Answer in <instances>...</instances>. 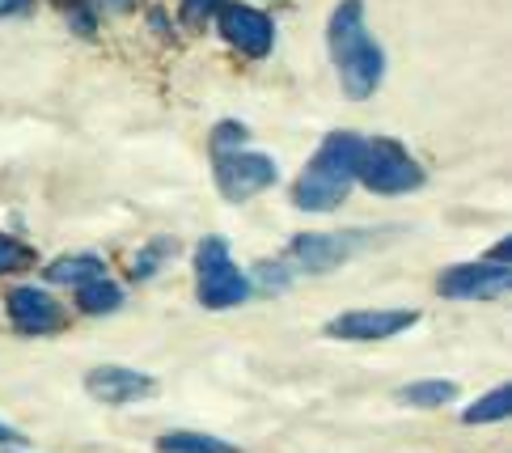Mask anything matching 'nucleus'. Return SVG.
I'll use <instances>...</instances> for the list:
<instances>
[{"mask_svg": "<svg viewBox=\"0 0 512 453\" xmlns=\"http://www.w3.org/2000/svg\"><path fill=\"white\" fill-rule=\"evenodd\" d=\"M157 453H242V449L212 437V432H166V437H157Z\"/></svg>", "mask_w": 512, "mask_h": 453, "instance_id": "nucleus-12", "label": "nucleus"}, {"mask_svg": "<svg viewBox=\"0 0 512 453\" xmlns=\"http://www.w3.org/2000/svg\"><path fill=\"white\" fill-rule=\"evenodd\" d=\"M77 305H81L85 314H115L119 305H123V288H119V284H111L106 276L85 280V284L77 288Z\"/></svg>", "mask_w": 512, "mask_h": 453, "instance_id": "nucleus-14", "label": "nucleus"}, {"mask_svg": "<svg viewBox=\"0 0 512 453\" xmlns=\"http://www.w3.org/2000/svg\"><path fill=\"white\" fill-rule=\"evenodd\" d=\"M508 411H512V386H496L491 394H483L479 403H470L462 411V420L466 424H496V420H504Z\"/></svg>", "mask_w": 512, "mask_h": 453, "instance_id": "nucleus-16", "label": "nucleus"}, {"mask_svg": "<svg viewBox=\"0 0 512 453\" xmlns=\"http://www.w3.org/2000/svg\"><path fill=\"white\" fill-rule=\"evenodd\" d=\"M102 259L98 255H68V259H56L47 267V280L51 284H72V288H81L85 280H98L102 276Z\"/></svg>", "mask_w": 512, "mask_h": 453, "instance_id": "nucleus-13", "label": "nucleus"}, {"mask_svg": "<svg viewBox=\"0 0 512 453\" xmlns=\"http://www.w3.org/2000/svg\"><path fill=\"white\" fill-rule=\"evenodd\" d=\"M356 153H360V136L352 132H335L322 140V149L314 153V161L305 166V174L297 178V191H292V204L301 212H331L339 208L347 191L356 183Z\"/></svg>", "mask_w": 512, "mask_h": 453, "instance_id": "nucleus-2", "label": "nucleus"}, {"mask_svg": "<svg viewBox=\"0 0 512 453\" xmlns=\"http://www.w3.org/2000/svg\"><path fill=\"white\" fill-rule=\"evenodd\" d=\"M356 178L377 195H407L424 187V166L398 140H360Z\"/></svg>", "mask_w": 512, "mask_h": 453, "instance_id": "nucleus-3", "label": "nucleus"}, {"mask_svg": "<svg viewBox=\"0 0 512 453\" xmlns=\"http://www.w3.org/2000/svg\"><path fill=\"white\" fill-rule=\"evenodd\" d=\"M419 314L415 310H352L326 322V335L331 339H352V343H373V339H390L398 331L415 326Z\"/></svg>", "mask_w": 512, "mask_h": 453, "instance_id": "nucleus-8", "label": "nucleus"}, {"mask_svg": "<svg viewBox=\"0 0 512 453\" xmlns=\"http://www.w3.org/2000/svg\"><path fill=\"white\" fill-rule=\"evenodd\" d=\"M98 5H102V9H111V13H127V9L136 5V0H98Z\"/></svg>", "mask_w": 512, "mask_h": 453, "instance_id": "nucleus-20", "label": "nucleus"}, {"mask_svg": "<svg viewBox=\"0 0 512 453\" xmlns=\"http://www.w3.org/2000/svg\"><path fill=\"white\" fill-rule=\"evenodd\" d=\"M153 377L149 373H136L127 365H98L85 373V390L89 398H98V403H111V407H123V403H140V398L153 394Z\"/></svg>", "mask_w": 512, "mask_h": 453, "instance_id": "nucleus-9", "label": "nucleus"}, {"mask_svg": "<svg viewBox=\"0 0 512 453\" xmlns=\"http://www.w3.org/2000/svg\"><path fill=\"white\" fill-rule=\"evenodd\" d=\"M398 398L407 407H445L457 398V382H441V377H428V382H411L402 386Z\"/></svg>", "mask_w": 512, "mask_h": 453, "instance_id": "nucleus-15", "label": "nucleus"}, {"mask_svg": "<svg viewBox=\"0 0 512 453\" xmlns=\"http://www.w3.org/2000/svg\"><path fill=\"white\" fill-rule=\"evenodd\" d=\"M216 9V0H187V22H199V17H208Z\"/></svg>", "mask_w": 512, "mask_h": 453, "instance_id": "nucleus-18", "label": "nucleus"}, {"mask_svg": "<svg viewBox=\"0 0 512 453\" xmlns=\"http://www.w3.org/2000/svg\"><path fill=\"white\" fill-rule=\"evenodd\" d=\"M13 441H22V432L9 428V424H0V445H13Z\"/></svg>", "mask_w": 512, "mask_h": 453, "instance_id": "nucleus-21", "label": "nucleus"}, {"mask_svg": "<svg viewBox=\"0 0 512 453\" xmlns=\"http://www.w3.org/2000/svg\"><path fill=\"white\" fill-rule=\"evenodd\" d=\"M195 271H199V301H204L208 310H233V305H242L250 297V280H246V271L233 263L225 238L199 242Z\"/></svg>", "mask_w": 512, "mask_h": 453, "instance_id": "nucleus-4", "label": "nucleus"}, {"mask_svg": "<svg viewBox=\"0 0 512 453\" xmlns=\"http://www.w3.org/2000/svg\"><path fill=\"white\" fill-rule=\"evenodd\" d=\"M356 246H360L356 233H305V238H292L288 263L297 271H331L352 255Z\"/></svg>", "mask_w": 512, "mask_h": 453, "instance_id": "nucleus-10", "label": "nucleus"}, {"mask_svg": "<svg viewBox=\"0 0 512 453\" xmlns=\"http://www.w3.org/2000/svg\"><path fill=\"white\" fill-rule=\"evenodd\" d=\"M326 43H331V60L339 68L347 98H373L381 77H386V56H381L377 39L364 26V0H339L331 26H326Z\"/></svg>", "mask_w": 512, "mask_h": 453, "instance_id": "nucleus-1", "label": "nucleus"}, {"mask_svg": "<svg viewBox=\"0 0 512 453\" xmlns=\"http://www.w3.org/2000/svg\"><path fill=\"white\" fill-rule=\"evenodd\" d=\"M276 178H280V166L263 153H237V149L216 153V187H221V195L233 199V204L267 191Z\"/></svg>", "mask_w": 512, "mask_h": 453, "instance_id": "nucleus-5", "label": "nucleus"}, {"mask_svg": "<svg viewBox=\"0 0 512 453\" xmlns=\"http://www.w3.org/2000/svg\"><path fill=\"white\" fill-rule=\"evenodd\" d=\"M30 255H26V246H17L13 238H5V233H0V276H5V271H13V267H22Z\"/></svg>", "mask_w": 512, "mask_h": 453, "instance_id": "nucleus-17", "label": "nucleus"}, {"mask_svg": "<svg viewBox=\"0 0 512 453\" xmlns=\"http://www.w3.org/2000/svg\"><path fill=\"white\" fill-rule=\"evenodd\" d=\"M30 9V0H0V17H9V13H22Z\"/></svg>", "mask_w": 512, "mask_h": 453, "instance_id": "nucleus-19", "label": "nucleus"}, {"mask_svg": "<svg viewBox=\"0 0 512 453\" xmlns=\"http://www.w3.org/2000/svg\"><path fill=\"white\" fill-rule=\"evenodd\" d=\"M216 26H221V34L237 47L246 51L250 60H263L271 43H276V26H271V17L250 9V5H221L216 9Z\"/></svg>", "mask_w": 512, "mask_h": 453, "instance_id": "nucleus-7", "label": "nucleus"}, {"mask_svg": "<svg viewBox=\"0 0 512 453\" xmlns=\"http://www.w3.org/2000/svg\"><path fill=\"white\" fill-rule=\"evenodd\" d=\"M512 271L504 259H487V263H457L441 276V293L449 301H491L508 293Z\"/></svg>", "mask_w": 512, "mask_h": 453, "instance_id": "nucleus-6", "label": "nucleus"}, {"mask_svg": "<svg viewBox=\"0 0 512 453\" xmlns=\"http://www.w3.org/2000/svg\"><path fill=\"white\" fill-rule=\"evenodd\" d=\"M9 322L17 326L22 335H51L60 331L64 310L56 305V297H47L43 288H13L9 293Z\"/></svg>", "mask_w": 512, "mask_h": 453, "instance_id": "nucleus-11", "label": "nucleus"}]
</instances>
